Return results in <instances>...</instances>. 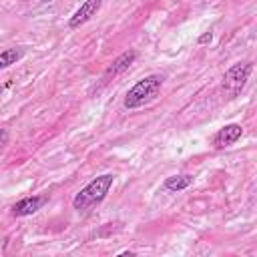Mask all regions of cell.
<instances>
[{"instance_id":"cell-6","label":"cell","mask_w":257,"mask_h":257,"mask_svg":"<svg viewBox=\"0 0 257 257\" xmlns=\"http://www.w3.org/2000/svg\"><path fill=\"white\" fill-rule=\"evenodd\" d=\"M100 4H102V0H84L82 4H80V8L72 14V18L68 20V28H78V26H82L84 22H88L98 10H100Z\"/></svg>"},{"instance_id":"cell-1","label":"cell","mask_w":257,"mask_h":257,"mask_svg":"<svg viewBox=\"0 0 257 257\" xmlns=\"http://www.w3.org/2000/svg\"><path fill=\"white\" fill-rule=\"evenodd\" d=\"M112 183H114V175H110V173H104V175L92 179L84 189H80V193L74 195L72 207L76 211H80V213L92 209L94 205H98V203L104 201V197L108 195Z\"/></svg>"},{"instance_id":"cell-8","label":"cell","mask_w":257,"mask_h":257,"mask_svg":"<svg viewBox=\"0 0 257 257\" xmlns=\"http://www.w3.org/2000/svg\"><path fill=\"white\" fill-rule=\"evenodd\" d=\"M191 183H193V177L191 175H173V177H167L165 179V189L167 191H183V189H187V187H191Z\"/></svg>"},{"instance_id":"cell-2","label":"cell","mask_w":257,"mask_h":257,"mask_svg":"<svg viewBox=\"0 0 257 257\" xmlns=\"http://www.w3.org/2000/svg\"><path fill=\"white\" fill-rule=\"evenodd\" d=\"M163 82H165V76L163 74H149V76L141 78L133 88L126 90L124 100H122L124 108L133 110V108H139V106L149 104L159 94Z\"/></svg>"},{"instance_id":"cell-9","label":"cell","mask_w":257,"mask_h":257,"mask_svg":"<svg viewBox=\"0 0 257 257\" xmlns=\"http://www.w3.org/2000/svg\"><path fill=\"white\" fill-rule=\"evenodd\" d=\"M24 56V48H6L0 52V70L8 68L10 64H16Z\"/></svg>"},{"instance_id":"cell-4","label":"cell","mask_w":257,"mask_h":257,"mask_svg":"<svg viewBox=\"0 0 257 257\" xmlns=\"http://www.w3.org/2000/svg\"><path fill=\"white\" fill-rule=\"evenodd\" d=\"M48 203V195H32V197H24L20 201H16L12 205V215L14 217H28L32 213H36L38 209H42V205Z\"/></svg>"},{"instance_id":"cell-5","label":"cell","mask_w":257,"mask_h":257,"mask_svg":"<svg viewBox=\"0 0 257 257\" xmlns=\"http://www.w3.org/2000/svg\"><path fill=\"white\" fill-rule=\"evenodd\" d=\"M241 135H243L241 124H235V122L225 124L223 128H219V131L215 133V137H213V147H215V149L231 147V145H235V143L241 139Z\"/></svg>"},{"instance_id":"cell-11","label":"cell","mask_w":257,"mask_h":257,"mask_svg":"<svg viewBox=\"0 0 257 257\" xmlns=\"http://www.w3.org/2000/svg\"><path fill=\"white\" fill-rule=\"evenodd\" d=\"M6 141H8V133H6V128H0V147H4Z\"/></svg>"},{"instance_id":"cell-10","label":"cell","mask_w":257,"mask_h":257,"mask_svg":"<svg viewBox=\"0 0 257 257\" xmlns=\"http://www.w3.org/2000/svg\"><path fill=\"white\" fill-rule=\"evenodd\" d=\"M211 40H213V34H211V32H205V34L199 36L197 42H199V44H207V42H211Z\"/></svg>"},{"instance_id":"cell-3","label":"cell","mask_w":257,"mask_h":257,"mask_svg":"<svg viewBox=\"0 0 257 257\" xmlns=\"http://www.w3.org/2000/svg\"><path fill=\"white\" fill-rule=\"evenodd\" d=\"M251 70H253V64H251V62H237V64H233V66L227 68V72L223 74V86H225L227 90H231L233 94H237V92L245 86V82H247Z\"/></svg>"},{"instance_id":"cell-7","label":"cell","mask_w":257,"mask_h":257,"mask_svg":"<svg viewBox=\"0 0 257 257\" xmlns=\"http://www.w3.org/2000/svg\"><path fill=\"white\" fill-rule=\"evenodd\" d=\"M135 58H137V50H126V52L118 54V56L112 60V64L106 68V72H104V80H108L110 76H116V74L124 72V70L135 62Z\"/></svg>"}]
</instances>
